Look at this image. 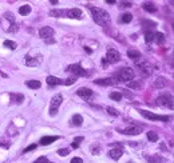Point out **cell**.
<instances>
[{
    "label": "cell",
    "instance_id": "7c38bea8",
    "mask_svg": "<svg viewBox=\"0 0 174 163\" xmlns=\"http://www.w3.org/2000/svg\"><path fill=\"white\" fill-rule=\"evenodd\" d=\"M94 83L98 86H115L118 82L114 78H106V79H96V80H94Z\"/></svg>",
    "mask_w": 174,
    "mask_h": 163
},
{
    "label": "cell",
    "instance_id": "f1b7e54d",
    "mask_svg": "<svg viewBox=\"0 0 174 163\" xmlns=\"http://www.w3.org/2000/svg\"><path fill=\"white\" fill-rule=\"evenodd\" d=\"M129 87L133 88V90H139V88H142V82H141V80L129 82Z\"/></svg>",
    "mask_w": 174,
    "mask_h": 163
},
{
    "label": "cell",
    "instance_id": "52a82bcc",
    "mask_svg": "<svg viewBox=\"0 0 174 163\" xmlns=\"http://www.w3.org/2000/svg\"><path fill=\"white\" fill-rule=\"evenodd\" d=\"M82 11L79 8H72V10H62V18H70V19H82Z\"/></svg>",
    "mask_w": 174,
    "mask_h": 163
},
{
    "label": "cell",
    "instance_id": "484cf974",
    "mask_svg": "<svg viewBox=\"0 0 174 163\" xmlns=\"http://www.w3.org/2000/svg\"><path fill=\"white\" fill-rule=\"evenodd\" d=\"M31 12V6H28V4H24V6H22L19 8V14L24 16V15H28Z\"/></svg>",
    "mask_w": 174,
    "mask_h": 163
},
{
    "label": "cell",
    "instance_id": "b9f144b4",
    "mask_svg": "<svg viewBox=\"0 0 174 163\" xmlns=\"http://www.w3.org/2000/svg\"><path fill=\"white\" fill-rule=\"evenodd\" d=\"M36 146H38V144H31V146H28V147H26V148H24V151L23 153H28V151H32V150H35L36 148Z\"/></svg>",
    "mask_w": 174,
    "mask_h": 163
},
{
    "label": "cell",
    "instance_id": "816d5d0a",
    "mask_svg": "<svg viewBox=\"0 0 174 163\" xmlns=\"http://www.w3.org/2000/svg\"><path fill=\"white\" fill-rule=\"evenodd\" d=\"M52 163H54V162H52Z\"/></svg>",
    "mask_w": 174,
    "mask_h": 163
},
{
    "label": "cell",
    "instance_id": "5bb4252c",
    "mask_svg": "<svg viewBox=\"0 0 174 163\" xmlns=\"http://www.w3.org/2000/svg\"><path fill=\"white\" fill-rule=\"evenodd\" d=\"M76 94H78V96H80V98H83V99H88L91 95H92V90H90V88H87V87H80L78 91H76Z\"/></svg>",
    "mask_w": 174,
    "mask_h": 163
},
{
    "label": "cell",
    "instance_id": "74e56055",
    "mask_svg": "<svg viewBox=\"0 0 174 163\" xmlns=\"http://www.w3.org/2000/svg\"><path fill=\"white\" fill-rule=\"evenodd\" d=\"M106 111L108 112V115H111V116H118V111H117L115 108H112V107H107Z\"/></svg>",
    "mask_w": 174,
    "mask_h": 163
},
{
    "label": "cell",
    "instance_id": "ffe728a7",
    "mask_svg": "<svg viewBox=\"0 0 174 163\" xmlns=\"http://www.w3.org/2000/svg\"><path fill=\"white\" fill-rule=\"evenodd\" d=\"M26 86L28 88H32V90H38L40 88V86H42V83H40L39 80H35V79H32V80H27L26 82Z\"/></svg>",
    "mask_w": 174,
    "mask_h": 163
},
{
    "label": "cell",
    "instance_id": "cb8c5ba5",
    "mask_svg": "<svg viewBox=\"0 0 174 163\" xmlns=\"http://www.w3.org/2000/svg\"><path fill=\"white\" fill-rule=\"evenodd\" d=\"M154 40L158 44H163L165 42H166V38H165V35L162 34V32H155L154 34Z\"/></svg>",
    "mask_w": 174,
    "mask_h": 163
},
{
    "label": "cell",
    "instance_id": "3957f363",
    "mask_svg": "<svg viewBox=\"0 0 174 163\" xmlns=\"http://www.w3.org/2000/svg\"><path fill=\"white\" fill-rule=\"evenodd\" d=\"M62 102H63L62 94H56V95L52 96L51 103H50V110H48V111H50V115H51V116H55V115H56V112H58V108L60 107Z\"/></svg>",
    "mask_w": 174,
    "mask_h": 163
},
{
    "label": "cell",
    "instance_id": "2e32d148",
    "mask_svg": "<svg viewBox=\"0 0 174 163\" xmlns=\"http://www.w3.org/2000/svg\"><path fill=\"white\" fill-rule=\"evenodd\" d=\"M47 84L48 87H55V86H59V84H63V80L56 78V76H47Z\"/></svg>",
    "mask_w": 174,
    "mask_h": 163
},
{
    "label": "cell",
    "instance_id": "bcb514c9",
    "mask_svg": "<svg viewBox=\"0 0 174 163\" xmlns=\"http://www.w3.org/2000/svg\"><path fill=\"white\" fill-rule=\"evenodd\" d=\"M84 51H86L87 54H91V48L90 47H84Z\"/></svg>",
    "mask_w": 174,
    "mask_h": 163
},
{
    "label": "cell",
    "instance_id": "f35d334b",
    "mask_svg": "<svg viewBox=\"0 0 174 163\" xmlns=\"http://www.w3.org/2000/svg\"><path fill=\"white\" fill-rule=\"evenodd\" d=\"M58 154L60 157H66V155L70 154V150H68V148H60V150H58Z\"/></svg>",
    "mask_w": 174,
    "mask_h": 163
},
{
    "label": "cell",
    "instance_id": "f546056e",
    "mask_svg": "<svg viewBox=\"0 0 174 163\" xmlns=\"http://www.w3.org/2000/svg\"><path fill=\"white\" fill-rule=\"evenodd\" d=\"M108 96H110V99L115 100V102H121V100H122V98H123V95H122V94H121V92H117V91L111 92Z\"/></svg>",
    "mask_w": 174,
    "mask_h": 163
},
{
    "label": "cell",
    "instance_id": "d4e9b609",
    "mask_svg": "<svg viewBox=\"0 0 174 163\" xmlns=\"http://www.w3.org/2000/svg\"><path fill=\"white\" fill-rule=\"evenodd\" d=\"M166 84H168V80L165 79V78H162V76L158 78V79L154 82V87H157V88H163Z\"/></svg>",
    "mask_w": 174,
    "mask_h": 163
},
{
    "label": "cell",
    "instance_id": "9a60e30c",
    "mask_svg": "<svg viewBox=\"0 0 174 163\" xmlns=\"http://www.w3.org/2000/svg\"><path fill=\"white\" fill-rule=\"evenodd\" d=\"M122 155H123V148L122 147L114 148V150H111V151L108 153V157H110L111 159H114V161H118Z\"/></svg>",
    "mask_w": 174,
    "mask_h": 163
},
{
    "label": "cell",
    "instance_id": "c3c4849f",
    "mask_svg": "<svg viewBox=\"0 0 174 163\" xmlns=\"http://www.w3.org/2000/svg\"><path fill=\"white\" fill-rule=\"evenodd\" d=\"M131 146V147H137V143H134V142H130V143H129Z\"/></svg>",
    "mask_w": 174,
    "mask_h": 163
},
{
    "label": "cell",
    "instance_id": "836d02e7",
    "mask_svg": "<svg viewBox=\"0 0 174 163\" xmlns=\"http://www.w3.org/2000/svg\"><path fill=\"white\" fill-rule=\"evenodd\" d=\"M7 134H8V135H11V136H14V135H16V134H18V130L15 128L14 123H11L10 126H8V128H7Z\"/></svg>",
    "mask_w": 174,
    "mask_h": 163
},
{
    "label": "cell",
    "instance_id": "4316f807",
    "mask_svg": "<svg viewBox=\"0 0 174 163\" xmlns=\"http://www.w3.org/2000/svg\"><path fill=\"white\" fill-rule=\"evenodd\" d=\"M154 31H146L145 32V42L146 43H151L154 40Z\"/></svg>",
    "mask_w": 174,
    "mask_h": 163
},
{
    "label": "cell",
    "instance_id": "f6af8a7d",
    "mask_svg": "<svg viewBox=\"0 0 174 163\" xmlns=\"http://www.w3.org/2000/svg\"><path fill=\"white\" fill-rule=\"evenodd\" d=\"M107 64H108V63L106 62V59H104V58H102V66H103V67H106Z\"/></svg>",
    "mask_w": 174,
    "mask_h": 163
},
{
    "label": "cell",
    "instance_id": "ee69618b",
    "mask_svg": "<svg viewBox=\"0 0 174 163\" xmlns=\"http://www.w3.org/2000/svg\"><path fill=\"white\" fill-rule=\"evenodd\" d=\"M133 4L130 3V2H126V3H122V7H126V8H129V7H131Z\"/></svg>",
    "mask_w": 174,
    "mask_h": 163
},
{
    "label": "cell",
    "instance_id": "7a4b0ae2",
    "mask_svg": "<svg viewBox=\"0 0 174 163\" xmlns=\"http://www.w3.org/2000/svg\"><path fill=\"white\" fill-rule=\"evenodd\" d=\"M134 75H135V72L133 68L122 67V68H119L118 71L114 72V76H112V78H114L117 82H129V80H133Z\"/></svg>",
    "mask_w": 174,
    "mask_h": 163
},
{
    "label": "cell",
    "instance_id": "7402d4cb",
    "mask_svg": "<svg viewBox=\"0 0 174 163\" xmlns=\"http://www.w3.org/2000/svg\"><path fill=\"white\" fill-rule=\"evenodd\" d=\"M143 10L150 12V14H154V12H157V6L154 3H151V2H147V3L143 4Z\"/></svg>",
    "mask_w": 174,
    "mask_h": 163
},
{
    "label": "cell",
    "instance_id": "4fadbf2b",
    "mask_svg": "<svg viewBox=\"0 0 174 163\" xmlns=\"http://www.w3.org/2000/svg\"><path fill=\"white\" fill-rule=\"evenodd\" d=\"M54 35V30L51 27H43L39 30V36L43 39H47V38H51Z\"/></svg>",
    "mask_w": 174,
    "mask_h": 163
},
{
    "label": "cell",
    "instance_id": "ab89813d",
    "mask_svg": "<svg viewBox=\"0 0 174 163\" xmlns=\"http://www.w3.org/2000/svg\"><path fill=\"white\" fill-rule=\"evenodd\" d=\"M34 163H52V162H50V161H48L46 157H39L38 159H36Z\"/></svg>",
    "mask_w": 174,
    "mask_h": 163
},
{
    "label": "cell",
    "instance_id": "e0dca14e",
    "mask_svg": "<svg viewBox=\"0 0 174 163\" xmlns=\"http://www.w3.org/2000/svg\"><path fill=\"white\" fill-rule=\"evenodd\" d=\"M58 139H59V136H50V135H47V136H43L42 139H40V144H42V146H48V144L56 142Z\"/></svg>",
    "mask_w": 174,
    "mask_h": 163
},
{
    "label": "cell",
    "instance_id": "1f68e13d",
    "mask_svg": "<svg viewBox=\"0 0 174 163\" xmlns=\"http://www.w3.org/2000/svg\"><path fill=\"white\" fill-rule=\"evenodd\" d=\"M3 44H4V47L10 48V50H16V47H18V44L15 42H12V40H6Z\"/></svg>",
    "mask_w": 174,
    "mask_h": 163
},
{
    "label": "cell",
    "instance_id": "6da1fadb",
    "mask_svg": "<svg viewBox=\"0 0 174 163\" xmlns=\"http://www.w3.org/2000/svg\"><path fill=\"white\" fill-rule=\"evenodd\" d=\"M88 8L91 10V14H92V19L96 24L102 27H106L110 24L111 22V18H110V14L107 11H104L103 8H98V7H92V6H88Z\"/></svg>",
    "mask_w": 174,
    "mask_h": 163
},
{
    "label": "cell",
    "instance_id": "44dd1931",
    "mask_svg": "<svg viewBox=\"0 0 174 163\" xmlns=\"http://www.w3.org/2000/svg\"><path fill=\"white\" fill-rule=\"evenodd\" d=\"M82 123H83L82 115H79V114H75V115L72 116V119H71V124H72V126H76V127H79V126H82Z\"/></svg>",
    "mask_w": 174,
    "mask_h": 163
},
{
    "label": "cell",
    "instance_id": "d590c367",
    "mask_svg": "<svg viewBox=\"0 0 174 163\" xmlns=\"http://www.w3.org/2000/svg\"><path fill=\"white\" fill-rule=\"evenodd\" d=\"M121 20H122L123 23H130L133 20V15L131 14H123L122 18H121Z\"/></svg>",
    "mask_w": 174,
    "mask_h": 163
},
{
    "label": "cell",
    "instance_id": "4dcf8cb0",
    "mask_svg": "<svg viewBox=\"0 0 174 163\" xmlns=\"http://www.w3.org/2000/svg\"><path fill=\"white\" fill-rule=\"evenodd\" d=\"M91 154L92 155H99V153H100V144L99 143H94L91 146Z\"/></svg>",
    "mask_w": 174,
    "mask_h": 163
},
{
    "label": "cell",
    "instance_id": "d6986e66",
    "mask_svg": "<svg viewBox=\"0 0 174 163\" xmlns=\"http://www.w3.org/2000/svg\"><path fill=\"white\" fill-rule=\"evenodd\" d=\"M127 56L130 59H134V62H135V60L141 59V52L138 50H135V48H130V50L127 51Z\"/></svg>",
    "mask_w": 174,
    "mask_h": 163
},
{
    "label": "cell",
    "instance_id": "7dc6e473",
    "mask_svg": "<svg viewBox=\"0 0 174 163\" xmlns=\"http://www.w3.org/2000/svg\"><path fill=\"white\" fill-rule=\"evenodd\" d=\"M106 3H107V4H114V3H115V0H107Z\"/></svg>",
    "mask_w": 174,
    "mask_h": 163
},
{
    "label": "cell",
    "instance_id": "ac0fdd59",
    "mask_svg": "<svg viewBox=\"0 0 174 163\" xmlns=\"http://www.w3.org/2000/svg\"><path fill=\"white\" fill-rule=\"evenodd\" d=\"M10 98H11L12 103H16V104L23 103V100H24V95H23V94H14V92H11Z\"/></svg>",
    "mask_w": 174,
    "mask_h": 163
},
{
    "label": "cell",
    "instance_id": "603a6c76",
    "mask_svg": "<svg viewBox=\"0 0 174 163\" xmlns=\"http://www.w3.org/2000/svg\"><path fill=\"white\" fill-rule=\"evenodd\" d=\"M163 158L159 155H150L147 157V163H163Z\"/></svg>",
    "mask_w": 174,
    "mask_h": 163
},
{
    "label": "cell",
    "instance_id": "9c48e42d",
    "mask_svg": "<svg viewBox=\"0 0 174 163\" xmlns=\"http://www.w3.org/2000/svg\"><path fill=\"white\" fill-rule=\"evenodd\" d=\"M66 71L71 72V74H74L75 76H86V75H87V72L83 70L82 66H80L79 63H75V64H71V66H68Z\"/></svg>",
    "mask_w": 174,
    "mask_h": 163
},
{
    "label": "cell",
    "instance_id": "8fae6325",
    "mask_svg": "<svg viewBox=\"0 0 174 163\" xmlns=\"http://www.w3.org/2000/svg\"><path fill=\"white\" fill-rule=\"evenodd\" d=\"M135 66L139 68V71L142 72V74H146V75L150 74V66H149V63L146 60H143V59L135 60Z\"/></svg>",
    "mask_w": 174,
    "mask_h": 163
},
{
    "label": "cell",
    "instance_id": "d6a6232c",
    "mask_svg": "<svg viewBox=\"0 0 174 163\" xmlns=\"http://www.w3.org/2000/svg\"><path fill=\"white\" fill-rule=\"evenodd\" d=\"M147 139L150 142H157L158 140V134L154 132V131H149L147 132Z\"/></svg>",
    "mask_w": 174,
    "mask_h": 163
},
{
    "label": "cell",
    "instance_id": "8d00e7d4",
    "mask_svg": "<svg viewBox=\"0 0 174 163\" xmlns=\"http://www.w3.org/2000/svg\"><path fill=\"white\" fill-rule=\"evenodd\" d=\"M10 140H6V139H0V147H3V148H10Z\"/></svg>",
    "mask_w": 174,
    "mask_h": 163
},
{
    "label": "cell",
    "instance_id": "681fc988",
    "mask_svg": "<svg viewBox=\"0 0 174 163\" xmlns=\"http://www.w3.org/2000/svg\"><path fill=\"white\" fill-rule=\"evenodd\" d=\"M59 2H58V0H51V4H54V6H55V4H58Z\"/></svg>",
    "mask_w": 174,
    "mask_h": 163
},
{
    "label": "cell",
    "instance_id": "7bdbcfd3",
    "mask_svg": "<svg viewBox=\"0 0 174 163\" xmlns=\"http://www.w3.org/2000/svg\"><path fill=\"white\" fill-rule=\"evenodd\" d=\"M71 163H83V161H82V158H72L71 159Z\"/></svg>",
    "mask_w": 174,
    "mask_h": 163
},
{
    "label": "cell",
    "instance_id": "5b68a950",
    "mask_svg": "<svg viewBox=\"0 0 174 163\" xmlns=\"http://www.w3.org/2000/svg\"><path fill=\"white\" fill-rule=\"evenodd\" d=\"M157 104L161 106V107H168L173 110V98L170 94H163V95H159L157 98Z\"/></svg>",
    "mask_w": 174,
    "mask_h": 163
},
{
    "label": "cell",
    "instance_id": "8992f818",
    "mask_svg": "<svg viewBox=\"0 0 174 163\" xmlns=\"http://www.w3.org/2000/svg\"><path fill=\"white\" fill-rule=\"evenodd\" d=\"M117 131L121 132V134H125V135H139V134L143 131V127H142V126L133 124V126H130V127L123 128V130L122 128H118Z\"/></svg>",
    "mask_w": 174,
    "mask_h": 163
},
{
    "label": "cell",
    "instance_id": "30bf717a",
    "mask_svg": "<svg viewBox=\"0 0 174 163\" xmlns=\"http://www.w3.org/2000/svg\"><path fill=\"white\" fill-rule=\"evenodd\" d=\"M42 60H43V56L42 55L36 56V58H31L30 55H27L26 56V60H24V63H26V66H28V67H36V66H39V64L42 63Z\"/></svg>",
    "mask_w": 174,
    "mask_h": 163
},
{
    "label": "cell",
    "instance_id": "277c9868",
    "mask_svg": "<svg viewBox=\"0 0 174 163\" xmlns=\"http://www.w3.org/2000/svg\"><path fill=\"white\" fill-rule=\"evenodd\" d=\"M138 112L142 116L146 118V119H149V120H161V122H169L170 120V118L166 116V115H158V114L146 111V110H138Z\"/></svg>",
    "mask_w": 174,
    "mask_h": 163
},
{
    "label": "cell",
    "instance_id": "83f0119b",
    "mask_svg": "<svg viewBox=\"0 0 174 163\" xmlns=\"http://www.w3.org/2000/svg\"><path fill=\"white\" fill-rule=\"evenodd\" d=\"M142 26L145 27V28H147V31H150L151 28H154V27H157V24L154 23V22H150V20H142Z\"/></svg>",
    "mask_w": 174,
    "mask_h": 163
},
{
    "label": "cell",
    "instance_id": "ba28073f",
    "mask_svg": "<svg viewBox=\"0 0 174 163\" xmlns=\"http://www.w3.org/2000/svg\"><path fill=\"white\" fill-rule=\"evenodd\" d=\"M104 59H106V62L110 64V63H118L121 60V55L119 52L117 50H112V48H108L107 51V55L104 56Z\"/></svg>",
    "mask_w": 174,
    "mask_h": 163
},
{
    "label": "cell",
    "instance_id": "60d3db41",
    "mask_svg": "<svg viewBox=\"0 0 174 163\" xmlns=\"http://www.w3.org/2000/svg\"><path fill=\"white\" fill-rule=\"evenodd\" d=\"M75 78H68L66 80H63V84H66V86H71V84H74L75 83Z\"/></svg>",
    "mask_w": 174,
    "mask_h": 163
},
{
    "label": "cell",
    "instance_id": "f907efd6",
    "mask_svg": "<svg viewBox=\"0 0 174 163\" xmlns=\"http://www.w3.org/2000/svg\"><path fill=\"white\" fill-rule=\"evenodd\" d=\"M127 163H134V162H131V161H130V162H127Z\"/></svg>",
    "mask_w": 174,
    "mask_h": 163
},
{
    "label": "cell",
    "instance_id": "e575fe53",
    "mask_svg": "<svg viewBox=\"0 0 174 163\" xmlns=\"http://www.w3.org/2000/svg\"><path fill=\"white\" fill-rule=\"evenodd\" d=\"M82 140H83V136H76L75 139H74V142L71 143V147H72V148H78V147H79V143H80Z\"/></svg>",
    "mask_w": 174,
    "mask_h": 163
}]
</instances>
